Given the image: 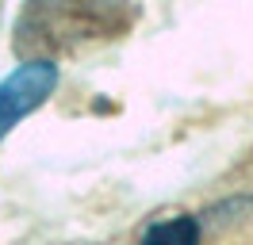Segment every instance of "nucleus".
<instances>
[{
  "label": "nucleus",
  "mask_w": 253,
  "mask_h": 245,
  "mask_svg": "<svg viewBox=\"0 0 253 245\" xmlns=\"http://www.w3.org/2000/svg\"><path fill=\"white\" fill-rule=\"evenodd\" d=\"M58 84V65L46 58H35L16 65L12 73L0 81V142L16 126L19 119H27L35 107L46 104V96Z\"/></svg>",
  "instance_id": "obj_1"
},
{
  "label": "nucleus",
  "mask_w": 253,
  "mask_h": 245,
  "mask_svg": "<svg viewBox=\"0 0 253 245\" xmlns=\"http://www.w3.org/2000/svg\"><path fill=\"white\" fill-rule=\"evenodd\" d=\"M142 245H200V222L192 214L161 218L142 234Z\"/></svg>",
  "instance_id": "obj_2"
}]
</instances>
